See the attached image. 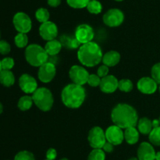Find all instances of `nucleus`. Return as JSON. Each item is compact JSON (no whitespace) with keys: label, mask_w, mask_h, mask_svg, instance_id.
I'll return each mask as SVG.
<instances>
[{"label":"nucleus","mask_w":160,"mask_h":160,"mask_svg":"<svg viewBox=\"0 0 160 160\" xmlns=\"http://www.w3.org/2000/svg\"><path fill=\"white\" fill-rule=\"evenodd\" d=\"M102 149L105 152H107V153H111V152L113 151L114 145L112 144H111L110 142H109V141H106V142L105 143V144L103 145L102 148Z\"/></svg>","instance_id":"4c0bfd02"},{"label":"nucleus","mask_w":160,"mask_h":160,"mask_svg":"<svg viewBox=\"0 0 160 160\" xmlns=\"http://www.w3.org/2000/svg\"><path fill=\"white\" fill-rule=\"evenodd\" d=\"M31 97L36 106L42 111H48L52 108L54 99L52 92L47 88H38Z\"/></svg>","instance_id":"39448f33"},{"label":"nucleus","mask_w":160,"mask_h":160,"mask_svg":"<svg viewBox=\"0 0 160 160\" xmlns=\"http://www.w3.org/2000/svg\"><path fill=\"white\" fill-rule=\"evenodd\" d=\"M12 23L16 30L20 33L29 32L32 28V22L28 14L23 12H18L14 15Z\"/></svg>","instance_id":"423d86ee"},{"label":"nucleus","mask_w":160,"mask_h":160,"mask_svg":"<svg viewBox=\"0 0 160 160\" xmlns=\"http://www.w3.org/2000/svg\"><path fill=\"white\" fill-rule=\"evenodd\" d=\"M75 37L80 43L85 44L92 41L94 38V31L90 25L83 24L76 28Z\"/></svg>","instance_id":"9b49d317"},{"label":"nucleus","mask_w":160,"mask_h":160,"mask_svg":"<svg viewBox=\"0 0 160 160\" xmlns=\"http://www.w3.org/2000/svg\"><path fill=\"white\" fill-rule=\"evenodd\" d=\"M62 49V44L56 39L48 41L45 45V50L48 56H56L60 52Z\"/></svg>","instance_id":"aec40b11"},{"label":"nucleus","mask_w":160,"mask_h":160,"mask_svg":"<svg viewBox=\"0 0 160 160\" xmlns=\"http://www.w3.org/2000/svg\"><path fill=\"white\" fill-rule=\"evenodd\" d=\"M85 97V89L82 86L75 83L66 86L61 93L62 103L69 108H80L84 103Z\"/></svg>","instance_id":"7ed1b4c3"},{"label":"nucleus","mask_w":160,"mask_h":160,"mask_svg":"<svg viewBox=\"0 0 160 160\" xmlns=\"http://www.w3.org/2000/svg\"><path fill=\"white\" fill-rule=\"evenodd\" d=\"M133 87H134L133 83L128 78H123V79L120 80L118 83V89L123 92H130V91L132 90Z\"/></svg>","instance_id":"c85d7f7f"},{"label":"nucleus","mask_w":160,"mask_h":160,"mask_svg":"<svg viewBox=\"0 0 160 160\" xmlns=\"http://www.w3.org/2000/svg\"><path fill=\"white\" fill-rule=\"evenodd\" d=\"M33 103H34V101H33L32 97L26 95L20 97L18 101V104H17V106H18L19 109L24 111L29 110L32 107Z\"/></svg>","instance_id":"5701e85b"},{"label":"nucleus","mask_w":160,"mask_h":160,"mask_svg":"<svg viewBox=\"0 0 160 160\" xmlns=\"http://www.w3.org/2000/svg\"><path fill=\"white\" fill-rule=\"evenodd\" d=\"M2 111H3V106H2V104L1 102H0V114H2Z\"/></svg>","instance_id":"79ce46f5"},{"label":"nucleus","mask_w":160,"mask_h":160,"mask_svg":"<svg viewBox=\"0 0 160 160\" xmlns=\"http://www.w3.org/2000/svg\"><path fill=\"white\" fill-rule=\"evenodd\" d=\"M109 73V67L105 64L100 66L97 70V75L100 77V78H104L106 75H108Z\"/></svg>","instance_id":"c9c22d12"},{"label":"nucleus","mask_w":160,"mask_h":160,"mask_svg":"<svg viewBox=\"0 0 160 160\" xmlns=\"http://www.w3.org/2000/svg\"><path fill=\"white\" fill-rule=\"evenodd\" d=\"M149 141L156 146H160V125L156 128H153L149 133Z\"/></svg>","instance_id":"bb28decb"},{"label":"nucleus","mask_w":160,"mask_h":160,"mask_svg":"<svg viewBox=\"0 0 160 160\" xmlns=\"http://www.w3.org/2000/svg\"><path fill=\"white\" fill-rule=\"evenodd\" d=\"M90 0H67V3L70 7L74 9H83L87 7Z\"/></svg>","instance_id":"c756f323"},{"label":"nucleus","mask_w":160,"mask_h":160,"mask_svg":"<svg viewBox=\"0 0 160 160\" xmlns=\"http://www.w3.org/2000/svg\"><path fill=\"white\" fill-rule=\"evenodd\" d=\"M119 81L114 75H108L102 78L99 85L100 89L105 93H112L118 89Z\"/></svg>","instance_id":"f3484780"},{"label":"nucleus","mask_w":160,"mask_h":160,"mask_svg":"<svg viewBox=\"0 0 160 160\" xmlns=\"http://www.w3.org/2000/svg\"><path fill=\"white\" fill-rule=\"evenodd\" d=\"M15 44L19 48H24L28 43V37L25 33L19 32L17 35L15 36Z\"/></svg>","instance_id":"cd10ccee"},{"label":"nucleus","mask_w":160,"mask_h":160,"mask_svg":"<svg viewBox=\"0 0 160 160\" xmlns=\"http://www.w3.org/2000/svg\"><path fill=\"white\" fill-rule=\"evenodd\" d=\"M159 122H160V116H159Z\"/></svg>","instance_id":"09e8293b"},{"label":"nucleus","mask_w":160,"mask_h":160,"mask_svg":"<svg viewBox=\"0 0 160 160\" xmlns=\"http://www.w3.org/2000/svg\"><path fill=\"white\" fill-rule=\"evenodd\" d=\"M69 75L73 83L83 86L88 83L89 73L84 67L79 65H73L70 67Z\"/></svg>","instance_id":"1a4fd4ad"},{"label":"nucleus","mask_w":160,"mask_h":160,"mask_svg":"<svg viewBox=\"0 0 160 160\" xmlns=\"http://www.w3.org/2000/svg\"><path fill=\"white\" fill-rule=\"evenodd\" d=\"M159 93H160V84H159Z\"/></svg>","instance_id":"de8ad7c7"},{"label":"nucleus","mask_w":160,"mask_h":160,"mask_svg":"<svg viewBox=\"0 0 160 160\" xmlns=\"http://www.w3.org/2000/svg\"><path fill=\"white\" fill-rule=\"evenodd\" d=\"M19 86L22 91L28 94H32L38 89L35 78L28 74H23L19 78Z\"/></svg>","instance_id":"4468645a"},{"label":"nucleus","mask_w":160,"mask_h":160,"mask_svg":"<svg viewBox=\"0 0 160 160\" xmlns=\"http://www.w3.org/2000/svg\"><path fill=\"white\" fill-rule=\"evenodd\" d=\"M2 70V64H1V61H0V72Z\"/></svg>","instance_id":"c03bdc74"},{"label":"nucleus","mask_w":160,"mask_h":160,"mask_svg":"<svg viewBox=\"0 0 160 160\" xmlns=\"http://www.w3.org/2000/svg\"><path fill=\"white\" fill-rule=\"evenodd\" d=\"M160 125V122L159 119H154L152 120V126L153 128H156V127H158Z\"/></svg>","instance_id":"ea45409f"},{"label":"nucleus","mask_w":160,"mask_h":160,"mask_svg":"<svg viewBox=\"0 0 160 160\" xmlns=\"http://www.w3.org/2000/svg\"><path fill=\"white\" fill-rule=\"evenodd\" d=\"M128 160H139V159L138 158H136V157H132V158H129Z\"/></svg>","instance_id":"37998d69"},{"label":"nucleus","mask_w":160,"mask_h":160,"mask_svg":"<svg viewBox=\"0 0 160 160\" xmlns=\"http://www.w3.org/2000/svg\"><path fill=\"white\" fill-rule=\"evenodd\" d=\"M111 119L113 123L121 129L136 126L138 115L136 110L128 104H118L111 112Z\"/></svg>","instance_id":"f257e3e1"},{"label":"nucleus","mask_w":160,"mask_h":160,"mask_svg":"<svg viewBox=\"0 0 160 160\" xmlns=\"http://www.w3.org/2000/svg\"><path fill=\"white\" fill-rule=\"evenodd\" d=\"M88 140L91 147L93 148H102L106 142V133L99 126H95L89 131Z\"/></svg>","instance_id":"0eeeda50"},{"label":"nucleus","mask_w":160,"mask_h":160,"mask_svg":"<svg viewBox=\"0 0 160 160\" xmlns=\"http://www.w3.org/2000/svg\"><path fill=\"white\" fill-rule=\"evenodd\" d=\"M56 74V66L51 62H46L39 67L38 76L39 80L42 83H50L55 78Z\"/></svg>","instance_id":"9d476101"},{"label":"nucleus","mask_w":160,"mask_h":160,"mask_svg":"<svg viewBox=\"0 0 160 160\" xmlns=\"http://www.w3.org/2000/svg\"><path fill=\"white\" fill-rule=\"evenodd\" d=\"M48 6H52V7H57L60 5L61 0H48Z\"/></svg>","instance_id":"58836bf2"},{"label":"nucleus","mask_w":160,"mask_h":160,"mask_svg":"<svg viewBox=\"0 0 160 160\" xmlns=\"http://www.w3.org/2000/svg\"><path fill=\"white\" fill-rule=\"evenodd\" d=\"M25 59L29 64L34 67H41L48 62V54L45 48L38 44H31L25 50Z\"/></svg>","instance_id":"20e7f679"},{"label":"nucleus","mask_w":160,"mask_h":160,"mask_svg":"<svg viewBox=\"0 0 160 160\" xmlns=\"http://www.w3.org/2000/svg\"><path fill=\"white\" fill-rule=\"evenodd\" d=\"M116 1H117V2H121V1H123V0H116Z\"/></svg>","instance_id":"49530a36"},{"label":"nucleus","mask_w":160,"mask_h":160,"mask_svg":"<svg viewBox=\"0 0 160 160\" xmlns=\"http://www.w3.org/2000/svg\"><path fill=\"white\" fill-rule=\"evenodd\" d=\"M45 160H49V159H45Z\"/></svg>","instance_id":"8fccbe9b"},{"label":"nucleus","mask_w":160,"mask_h":160,"mask_svg":"<svg viewBox=\"0 0 160 160\" xmlns=\"http://www.w3.org/2000/svg\"><path fill=\"white\" fill-rule=\"evenodd\" d=\"M60 160H69L68 158H61Z\"/></svg>","instance_id":"a18cd8bd"},{"label":"nucleus","mask_w":160,"mask_h":160,"mask_svg":"<svg viewBox=\"0 0 160 160\" xmlns=\"http://www.w3.org/2000/svg\"><path fill=\"white\" fill-rule=\"evenodd\" d=\"M57 157V152L54 148H49L46 152V158L49 160H55Z\"/></svg>","instance_id":"e433bc0d"},{"label":"nucleus","mask_w":160,"mask_h":160,"mask_svg":"<svg viewBox=\"0 0 160 160\" xmlns=\"http://www.w3.org/2000/svg\"><path fill=\"white\" fill-rule=\"evenodd\" d=\"M11 47L9 42L6 40H0V53L3 55L8 54L10 52Z\"/></svg>","instance_id":"f704fd0d"},{"label":"nucleus","mask_w":160,"mask_h":160,"mask_svg":"<svg viewBox=\"0 0 160 160\" xmlns=\"http://www.w3.org/2000/svg\"><path fill=\"white\" fill-rule=\"evenodd\" d=\"M106 141L113 145H119L124 140V132L117 125H111L106 130Z\"/></svg>","instance_id":"f8f14e48"},{"label":"nucleus","mask_w":160,"mask_h":160,"mask_svg":"<svg viewBox=\"0 0 160 160\" xmlns=\"http://www.w3.org/2000/svg\"><path fill=\"white\" fill-rule=\"evenodd\" d=\"M49 17V12L45 8H39L38 9H37V11L35 13L36 19L42 24L48 21Z\"/></svg>","instance_id":"a878e982"},{"label":"nucleus","mask_w":160,"mask_h":160,"mask_svg":"<svg viewBox=\"0 0 160 160\" xmlns=\"http://www.w3.org/2000/svg\"><path fill=\"white\" fill-rule=\"evenodd\" d=\"M87 9L92 14H98L102 10V6L101 3L97 0H90L87 6Z\"/></svg>","instance_id":"b1692460"},{"label":"nucleus","mask_w":160,"mask_h":160,"mask_svg":"<svg viewBox=\"0 0 160 160\" xmlns=\"http://www.w3.org/2000/svg\"><path fill=\"white\" fill-rule=\"evenodd\" d=\"M152 121L147 117L142 118L138 122V130L141 133L144 135H148L152 130Z\"/></svg>","instance_id":"412c9836"},{"label":"nucleus","mask_w":160,"mask_h":160,"mask_svg":"<svg viewBox=\"0 0 160 160\" xmlns=\"http://www.w3.org/2000/svg\"><path fill=\"white\" fill-rule=\"evenodd\" d=\"M39 34L41 37L46 41L52 40L56 39L58 35V28L56 24L52 21L42 23L39 28Z\"/></svg>","instance_id":"ddd939ff"},{"label":"nucleus","mask_w":160,"mask_h":160,"mask_svg":"<svg viewBox=\"0 0 160 160\" xmlns=\"http://www.w3.org/2000/svg\"><path fill=\"white\" fill-rule=\"evenodd\" d=\"M124 140L129 144H134L139 140V131L135 126L128 127L124 130Z\"/></svg>","instance_id":"6ab92c4d"},{"label":"nucleus","mask_w":160,"mask_h":160,"mask_svg":"<svg viewBox=\"0 0 160 160\" xmlns=\"http://www.w3.org/2000/svg\"><path fill=\"white\" fill-rule=\"evenodd\" d=\"M152 78L158 83L160 84V63L154 64L153 67H152L151 70Z\"/></svg>","instance_id":"2f4dec72"},{"label":"nucleus","mask_w":160,"mask_h":160,"mask_svg":"<svg viewBox=\"0 0 160 160\" xmlns=\"http://www.w3.org/2000/svg\"><path fill=\"white\" fill-rule=\"evenodd\" d=\"M138 89L145 94H152L157 90L158 83L149 77H143L138 82Z\"/></svg>","instance_id":"2eb2a0df"},{"label":"nucleus","mask_w":160,"mask_h":160,"mask_svg":"<svg viewBox=\"0 0 160 160\" xmlns=\"http://www.w3.org/2000/svg\"><path fill=\"white\" fill-rule=\"evenodd\" d=\"M2 70H11L14 66V60L12 57H5L1 61Z\"/></svg>","instance_id":"473e14b6"},{"label":"nucleus","mask_w":160,"mask_h":160,"mask_svg":"<svg viewBox=\"0 0 160 160\" xmlns=\"http://www.w3.org/2000/svg\"><path fill=\"white\" fill-rule=\"evenodd\" d=\"M102 61L105 65L108 67H113L120 62V54L117 51L111 50L103 55Z\"/></svg>","instance_id":"a211bd4d"},{"label":"nucleus","mask_w":160,"mask_h":160,"mask_svg":"<svg viewBox=\"0 0 160 160\" xmlns=\"http://www.w3.org/2000/svg\"><path fill=\"white\" fill-rule=\"evenodd\" d=\"M101 80L102 78L98 75H95V74L89 75L88 79V84L89 86H92V87H97L101 83Z\"/></svg>","instance_id":"72a5a7b5"},{"label":"nucleus","mask_w":160,"mask_h":160,"mask_svg":"<svg viewBox=\"0 0 160 160\" xmlns=\"http://www.w3.org/2000/svg\"><path fill=\"white\" fill-rule=\"evenodd\" d=\"M124 20V14L119 9H109L103 16V22L107 26L118 27Z\"/></svg>","instance_id":"6e6552de"},{"label":"nucleus","mask_w":160,"mask_h":160,"mask_svg":"<svg viewBox=\"0 0 160 160\" xmlns=\"http://www.w3.org/2000/svg\"><path fill=\"white\" fill-rule=\"evenodd\" d=\"M137 154L139 160H156V153L150 143L142 142L139 145Z\"/></svg>","instance_id":"dca6fc26"},{"label":"nucleus","mask_w":160,"mask_h":160,"mask_svg":"<svg viewBox=\"0 0 160 160\" xmlns=\"http://www.w3.org/2000/svg\"><path fill=\"white\" fill-rule=\"evenodd\" d=\"M14 160H35V158L31 152L21 151L15 155Z\"/></svg>","instance_id":"7c9ffc66"},{"label":"nucleus","mask_w":160,"mask_h":160,"mask_svg":"<svg viewBox=\"0 0 160 160\" xmlns=\"http://www.w3.org/2000/svg\"><path fill=\"white\" fill-rule=\"evenodd\" d=\"M156 160H160V152H158L156 154Z\"/></svg>","instance_id":"a19ab883"},{"label":"nucleus","mask_w":160,"mask_h":160,"mask_svg":"<svg viewBox=\"0 0 160 160\" xmlns=\"http://www.w3.org/2000/svg\"><path fill=\"white\" fill-rule=\"evenodd\" d=\"M15 83V76L10 70H2L0 72V83L6 87L12 86Z\"/></svg>","instance_id":"4be33fe9"},{"label":"nucleus","mask_w":160,"mask_h":160,"mask_svg":"<svg viewBox=\"0 0 160 160\" xmlns=\"http://www.w3.org/2000/svg\"><path fill=\"white\" fill-rule=\"evenodd\" d=\"M106 152L102 148H94L89 154L88 160H105Z\"/></svg>","instance_id":"393cba45"},{"label":"nucleus","mask_w":160,"mask_h":160,"mask_svg":"<svg viewBox=\"0 0 160 160\" xmlns=\"http://www.w3.org/2000/svg\"><path fill=\"white\" fill-rule=\"evenodd\" d=\"M102 51L100 46L92 41L82 44L78 52V60L86 67L98 65L102 60Z\"/></svg>","instance_id":"f03ea898"}]
</instances>
